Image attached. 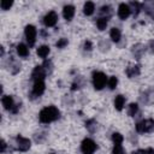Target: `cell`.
Segmentation results:
<instances>
[{
    "label": "cell",
    "mask_w": 154,
    "mask_h": 154,
    "mask_svg": "<svg viewBox=\"0 0 154 154\" xmlns=\"http://www.w3.org/2000/svg\"><path fill=\"white\" fill-rule=\"evenodd\" d=\"M130 12H131V8L129 5L126 4H120L119 7H118V16L120 19H126L129 16H130Z\"/></svg>",
    "instance_id": "8fae6325"
},
{
    "label": "cell",
    "mask_w": 154,
    "mask_h": 154,
    "mask_svg": "<svg viewBox=\"0 0 154 154\" xmlns=\"http://www.w3.org/2000/svg\"><path fill=\"white\" fill-rule=\"evenodd\" d=\"M46 77V71L43 69V66H36L34 70H32V73H31V78L35 81H43Z\"/></svg>",
    "instance_id": "ba28073f"
},
{
    "label": "cell",
    "mask_w": 154,
    "mask_h": 154,
    "mask_svg": "<svg viewBox=\"0 0 154 154\" xmlns=\"http://www.w3.org/2000/svg\"><path fill=\"white\" fill-rule=\"evenodd\" d=\"M24 34H25V38H26L29 46H30V47L34 46L35 40H36V34H37L36 28H35L34 25L29 24V25L25 26V29H24Z\"/></svg>",
    "instance_id": "5b68a950"
},
{
    "label": "cell",
    "mask_w": 154,
    "mask_h": 154,
    "mask_svg": "<svg viewBox=\"0 0 154 154\" xmlns=\"http://www.w3.org/2000/svg\"><path fill=\"white\" fill-rule=\"evenodd\" d=\"M49 52H51V49H49V47L46 46V45L40 46V47L37 48V51H36V53H37V55H38L40 58H46V57H48Z\"/></svg>",
    "instance_id": "2e32d148"
},
{
    "label": "cell",
    "mask_w": 154,
    "mask_h": 154,
    "mask_svg": "<svg viewBox=\"0 0 154 154\" xmlns=\"http://www.w3.org/2000/svg\"><path fill=\"white\" fill-rule=\"evenodd\" d=\"M109 36H111L112 41L118 42L120 40V37H122V32H120V30L118 28H112L111 31H109Z\"/></svg>",
    "instance_id": "e0dca14e"
},
{
    "label": "cell",
    "mask_w": 154,
    "mask_h": 154,
    "mask_svg": "<svg viewBox=\"0 0 154 154\" xmlns=\"http://www.w3.org/2000/svg\"><path fill=\"white\" fill-rule=\"evenodd\" d=\"M96 149V143L91 138H84L81 144V150L83 154H94Z\"/></svg>",
    "instance_id": "277c9868"
},
{
    "label": "cell",
    "mask_w": 154,
    "mask_h": 154,
    "mask_svg": "<svg viewBox=\"0 0 154 154\" xmlns=\"http://www.w3.org/2000/svg\"><path fill=\"white\" fill-rule=\"evenodd\" d=\"M63 16L66 20H71L75 16V7L72 5H66L64 6V10H63Z\"/></svg>",
    "instance_id": "7c38bea8"
},
{
    "label": "cell",
    "mask_w": 154,
    "mask_h": 154,
    "mask_svg": "<svg viewBox=\"0 0 154 154\" xmlns=\"http://www.w3.org/2000/svg\"><path fill=\"white\" fill-rule=\"evenodd\" d=\"M16 141H17V147H18V149H19L20 152H26V150L30 148V146H31L30 140L26 138V137H23V136H20V135H18V136L16 137Z\"/></svg>",
    "instance_id": "8992f818"
},
{
    "label": "cell",
    "mask_w": 154,
    "mask_h": 154,
    "mask_svg": "<svg viewBox=\"0 0 154 154\" xmlns=\"http://www.w3.org/2000/svg\"><path fill=\"white\" fill-rule=\"evenodd\" d=\"M84 48L88 49V51H90L91 49V42L90 41H85L84 42Z\"/></svg>",
    "instance_id": "4316f807"
},
{
    "label": "cell",
    "mask_w": 154,
    "mask_h": 154,
    "mask_svg": "<svg viewBox=\"0 0 154 154\" xmlns=\"http://www.w3.org/2000/svg\"><path fill=\"white\" fill-rule=\"evenodd\" d=\"M5 149H6V142L2 140V141H1V153H4Z\"/></svg>",
    "instance_id": "83f0119b"
},
{
    "label": "cell",
    "mask_w": 154,
    "mask_h": 154,
    "mask_svg": "<svg viewBox=\"0 0 154 154\" xmlns=\"http://www.w3.org/2000/svg\"><path fill=\"white\" fill-rule=\"evenodd\" d=\"M134 154H154V150L148 148V149H140L137 152H135Z\"/></svg>",
    "instance_id": "484cf974"
},
{
    "label": "cell",
    "mask_w": 154,
    "mask_h": 154,
    "mask_svg": "<svg viewBox=\"0 0 154 154\" xmlns=\"http://www.w3.org/2000/svg\"><path fill=\"white\" fill-rule=\"evenodd\" d=\"M13 5V1H10V0H2L1 1V4H0V6H1V8L2 10H10V7Z\"/></svg>",
    "instance_id": "603a6c76"
},
{
    "label": "cell",
    "mask_w": 154,
    "mask_h": 154,
    "mask_svg": "<svg viewBox=\"0 0 154 154\" xmlns=\"http://www.w3.org/2000/svg\"><path fill=\"white\" fill-rule=\"evenodd\" d=\"M126 75H128L129 77H135V76L140 75V67L136 66V65L128 67V69H126Z\"/></svg>",
    "instance_id": "d6986e66"
},
{
    "label": "cell",
    "mask_w": 154,
    "mask_h": 154,
    "mask_svg": "<svg viewBox=\"0 0 154 154\" xmlns=\"http://www.w3.org/2000/svg\"><path fill=\"white\" fill-rule=\"evenodd\" d=\"M59 116H60V111L55 106H47V107L42 108L41 112L38 113V119L41 123L48 124L51 122L57 120L59 118Z\"/></svg>",
    "instance_id": "6da1fadb"
},
{
    "label": "cell",
    "mask_w": 154,
    "mask_h": 154,
    "mask_svg": "<svg viewBox=\"0 0 154 154\" xmlns=\"http://www.w3.org/2000/svg\"><path fill=\"white\" fill-rule=\"evenodd\" d=\"M1 102H2V106L5 107V109H7V111H12V112H17V108H14V103H13V99H12V96H10V95H5L4 97H2V100H1Z\"/></svg>",
    "instance_id": "30bf717a"
},
{
    "label": "cell",
    "mask_w": 154,
    "mask_h": 154,
    "mask_svg": "<svg viewBox=\"0 0 154 154\" xmlns=\"http://www.w3.org/2000/svg\"><path fill=\"white\" fill-rule=\"evenodd\" d=\"M67 43H69V41H67V38H60L55 45H57V47L58 48H64V47H66L67 46Z\"/></svg>",
    "instance_id": "d4e9b609"
},
{
    "label": "cell",
    "mask_w": 154,
    "mask_h": 154,
    "mask_svg": "<svg viewBox=\"0 0 154 154\" xmlns=\"http://www.w3.org/2000/svg\"><path fill=\"white\" fill-rule=\"evenodd\" d=\"M136 131L137 132H152L154 131V120L153 119H146L136 124Z\"/></svg>",
    "instance_id": "3957f363"
},
{
    "label": "cell",
    "mask_w": 154,
    "mask_h": 154,
    "mask_svg": "<svg viewBox=\"0 0 154 154\" xmlns=\"http://www.w3.org/2000/svg\"><path fill=\"white\" fill-rule=\"evenodd\" d=\"M112 140H113L114 144H122V142H123V136H122L119 132H114V134L112 135Z\"/></svg>",
    "instance_id": "7402d4cb"
},
{
    "label": "cell",
    "mask_w": 154,
    "mask_h": 154,
    "mask_svg": "<svg viewBox=\"0 0 154 154\" xmlns=\"http://www.w3.org/2000/svg\"><path fill=\"white\" fill-rule=\"evenodd\" d=\"M137 111H138L137 103H130V105H129V107H128V114H129L130 117H134V116L137 113Z\"/></svg>",
    "instance_id": "ffe728a7"
},
{
    "label": "cell",
    "mask_w": 154,
    "mask_h": 154,
    "mask_svg": "<svg viewBox=\"0 0 154 154\" xmlns=\"http://www.w3.org/2000/svg\"><path fill=\"white\" fill-rule=\"evenodd\" d=\"M58 22V14L54 12V11H49L45 17H43V23L46 26L51 28V26H54Z\"/></svg>",
    "instance_id": "52a82bcc"
},
{
    "label": "cell",
    "mask_w": 154,
    "mask_h": 154,
    "mask_svg": "<svg viewBox=\"0 0 154 154\" xmlns=\"http://www.w3.org/2000/svg\"><path fill=\"white\" fill-rule=\"evenodd\" d=\"M112 154H124V149H123L122 144H114Z\"/></svg>",
    "instance_id": "cb8c5ba5"
},
{
    "label": "cell",
    "mask_w": 154,
    "mask_h": 154,
    "mask_svg": "<svg viewBox=\"0 0 154 154\" xmlns=\"http://www.w3.org/2000/svg\"><path fill=\"white\" fill-rule=\"evenodd\" d=\"M107 82V77L103 72L101 71H95L93 72V85L96 90H101Z\"/></svg>",
    "instance_id": "7a4b0ae2"
},
{
    "label": "cell",
    "mask_w": 154,
    "mask_h": 154,
    "mask_svg": "<svg viewBox=\"0 0 154 154\" xmlns=\"http://www.w3.org/2000/svg\"><path fill=\"white\" fill-rule=\"evenodd\" d=\"M107 83H108L109 89H114L117 87V84H118V78L116 76H112V77H109V79L107 81Z\"/></svg>",
    "instance_id": "44dd1931"
},
{
    "label": "cell",
    "mask_w": 154,
    "mask_h": 154,
    "mask_svg": "<svg viewBox=\"0 0 154 154\" xmlns=\"http://www.w3.org/2000/svg\"><path fill=\"white\" fill-rule=\"evenodd\" d=\"M51 154H54V153H51Z\"/></svg>",
    "instance_id": "f1b7e54d"
},
{
    "label": "cell",
    "mask_w": 154,
    "mask_h": 154,
    "mask_svg": "<svg viewBox=\"0 0 154 154\" xmlns=\"http://www.w3.org/2000/svg\"><path fill=\"white\" fill-rule=\"evenodd\" d=\"M17 53H18L19 57H23V58L28 57L29 55V48H28V46L24 45V43H19L17 46Z\"/></svg>",
    "instance_id": "5bb4252c"
},
{
    "label": "cell",
    "mask_w": 154,
    "mask_h": 154,
    "mask_svg": "<svg viewBox=\"0 0 154 154\" xmlns=\"http://www.w3.org/2000/svg\"><path fill=\"white\" fill-rule=\"evenodd\" d=\"M94 10H95V5H94V2H91V1H87V2L84 4V6H83V13H84L85 16L93 14V13H94Z\"/></svg>",
    "instance_id": "4fadbf2b"
},
{
    "label": "cell",
    "mask_w": 154,
    "mask_h": 154,
    "mask_svg": "<svg viewBox=\"0 0 154 154\" xmlns=\"http://www.w3.org/2000/svg\"><path fill=\"white\" fill-rule=\"evenodd\" d=\"M124 105H125V97L123 95L116 96V99H114V107H116V109L117 111H122Z\"/></svg>",
    "instance_id": "9a60e30c"
},
{
    "label": "cell",
    "mask_w": 154,
    "mask_h": 154,
    "mask_svg": "<svg viewBox=\"0 0 154 154\" xmlns=\"http://www.w3.org/2000/svg\"><path fill=\"white\" fill-rule=\"evenodd\" d=\"M46 89L45 82L43 81H35L34 87H32V95L34 96H41Z\"/></svg>",
    "instance_id": "9c48e42d"
},
{
    "label": "cell",
    "mask_w": 154,
    "mask_h": 154,
    "mask_svg": "<svg viewBox=\"0 0 154 154\" xmlns=\"http://www.w3.org/2000/svg\"><path fill=\"white\" fill-rule=\"evenodd\" d=\"M107 23H108V18L107 17H101L96 20V25L99 28V30H105L106 26H107Z\"/></svg>",
    "instance_id": "ac0fdd59"
}]
</instances>
